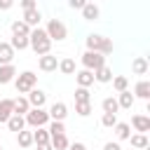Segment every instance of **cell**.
Segmentation results:
<instances>
[{"mask_svg": "<svg viewBox=\"0 0 150 150\" xmlns=\"http://www.w3.org/2000/svg\"><path fill=\"white\" fill-rule=\"evenodd\" d=\"M75 103H91V94H89V89L77 87V89H75Z\"/></svg>", "mask_w": 150, "mask_h": 150, "instance_id": "obj_33", "label": "cell"}, {"mask_svg": "<svg viewBox=\"0 0 150 150\" xmlns=\"http://www.w3.org/2000/svg\"><path fill=\"white\" fill-rule=\"evenodd\" d=\"M21 7H23V12L35 9V0H21Z\"/></svg>", "mask_w": 150, "mask_h": 150, "instance_id": "obj_37", "label": "cell"}, {"mask_svg": "<svg viewBox=\"0 0 150 150\" xmlns=\"http://www.w3.org/2000/svg\"><path fill=\"white\" fill-rule=\"evenodd\" d=\"M14 77H16V68L12 63L9 66H0V84H9Z\"/></svg>", "mask_w": 150, "mask_h": 150, "instance_id": "obj_19", "label": "cell"}, {"mask_svg": "<svg viewBox=\"0 0 150 150\" xmlns=\"http://www.w3.org/2000/svg\"><path fill=\"white\" fill-rule=\"evenodd\" d=\"M103 150H122V145H120V143H112V141H110V143H105V145H103Z\"/></svg>", "mask_w": 150, "mask_h": 150, "instance_id": "obj_39", "label": "cell"}, {"mask_svg": "<svg viewBox=\"0 0 150 150\" xmlns=\"http://www.w3.org/2000/svg\"><path fill=\"white\" fill-rule=\"evenodd\" d=\"M68 7H70V9H82V7H84V0H70Z\"/></svg>", "mask_w": 150, "mask_h": 150, "instance_id": "obj_38", "label": "cell"}, {"mask_svg": "<svg viewBox=\"0 0 150 150\" xmlns=\"http://www.w3.org/2000/svg\"><path fill=\"white\" fill-rule=\"evenodd\" d=\"M38 66H40V70H45V73H54V70L59 68V61H56L54 54H45V56L38 59Z\"/></svg>", "mask_w": 150, "mask_h": 150, "instance_id": "obj_9", "label": "cell"}, {"mask_svg": "<svg viewBox=\"0 0 150 150\" xmlns=\"http://www.w3.org/2000/svg\"><path fill=\"white\" fill-rule=\"evenodd\" d=\"M131 127L138 134H145V131H150V117L148 115H134L131 117Z\"/></svg>", "mask_w": 150, "mask_h": 150, "instance_id": "obj_12", "label": "cell"}, {"mask_svg": "<svg viewBox=\"0 0 150 150\" xmlns=\"http://www.w3.org/2000/svg\"><path fill=\"white\" fill-rule=\"evenodd\" d=\"M16 143H19V148H30L33 145V131H19L16 134Z\"/></svg>", "mask_w": 150, "mask_h": 150, "instance_id": "obj_30", "label": "cell"}, {"mask_svg": "<svg viewBox=\"0 0 150 150\" xmlns=\"http://www.w3.org/2000/svg\"><path fill=\"white\" fill-rule=\"evenodd\" d=\"M101 108H103V112H108V115H117V110H120V105H117V98H115V96H105V98H103V103H101Z\"/></svg>", "mask_w": 150, "mask_h": 150, "instance_id": "obj_25", "label": "cell"}, {"mask_svg": "<svg viewBox=\"0 0 150 150\" xmlns=\"http://www.w3.org/2000/svg\"><path fill=\"white\" fill-rule=\"evenodd\" d=\"M12 0H0V9H12Z\"/></svg>", "mask_w": 150, "mask_h": 150, "instance_id": "obj_41", "label": "cell"}, {"mask_svg": "<svg viewBox=\"0 0 150 150\" xmlns=\"http://www.w3.org/2000/svg\"><path fill=\"white\" fill-rule=\"evenodd\" d=\"M49 145H52V150H68V138H66V134H59V136H49Z\"/></svg>", "mask_w": 150, "mask_h": 150, "instance_id": "obj_23", "label": "cell"}, {"mask_svg": "<svg viewBox=\"0 0 150 150\" xmlns=\"http://www.w3.org/2000/svg\"><path fill=\"white\" fill-rule=\"evenodd\" d=\"M14 115V101L12 98H0V122H7Z\"/></svg>", "mask_w": 150, "mask_h": 150, "instance_id": "obj_13", "label": "cell"}, {"mask_svg": "<svg viewBox=\"0 0 150 150\" xmlns=\"http://www.w3.org/2000/svg\"><path fill=\"white\" fill-rule=\"evenodd\" d=\"M101 124H103V127H108V129H112V127L117 124V115H108V112H103Z\"/></svg>", "mask_w": 150, "mask_h": 150, "instance_id": "obj_36", "label": "cell"}, {"mask_svg": "<svg viewBox=\"0 0 150 150\" xmlns=\"http://www.w3.org/2000/svg\"><path fill=\"white\" fill-rule=\"evenodd\" d=\"M26 101H28L30 108H45V103H47V94H45L42 89H30V91L26 94Z\"/></svg>", "mask_w": 150, "mask_h": 150, "instance_id": "obj_8", "label": "cell"}, {"mask_svg": "<svg viewBox=\"0 0 150 150\" xmlns=\"http://www.w3.org/2000/svg\"><path fill=\"white\" fill-rule=\"evenodd\" d=\"M87 52H96V54H101V56H108V54H112V40L110 38H105V35H98V33H89L87 35Z\"/></svg>", "mask_w": 150, "mask_h": 150, "instance_id": "obj_2", "label": "cell"}, {"mask_svg": "<svg viewBox=\"0 0 150 150\" xmlns=\"http://www.w3.org/2000/svg\"><path fill=\"white\" fill-rule=\"evenodd\" d=\"M35 84H38V75L33 73V70H23V73H19L16 77H14V87H16V91L23 96V94H28L30 89H35Z\"/></svg>", "mask_w": 150, "mask_h": 150, "instance_id": "obj_3", "label": "cell"}, {"mask_svg": "<svg viewBox=\"0 0 150 150\" xmlns=\"http://www.w3.org/2000/svg\"><path fill=\"white\" fill-rule=\"evenodd\" d=\"M14 61V49L9 47V42H0V66H9Z\"/></svg>", "mask_w": 150, "mask_h": 150, "instance_id": "obj_15", "label": "cell"}, {"mask_svg": "<svg viewBox=\"0 0 150 150\" xmlns=\"http://www.w3.org/2000/svg\"><path fill=\"white\" fill-rule=\"evenodd\" d=\"M75 80H77V87H82V89H89L91 84H94V73L91 70H77L75 73Z\"/></svg>", "mask_w": 150, "mask_h": 150, "instance_id": "obj_11", "label": "cell"}, {"mask_svg": "<svg viewBox=\"0 0 150 150\" xmlns=\"http://www.w3.org/2000/svg\"><path fill=\"white\" fill-rule=\"evenodd\" d=\"M38 150H52V145L47 143V145H38Z\"/></svg>", "mask_w": 150, "mask_h": 150, "instance_id": "obj_42", "label": "cell"}, {"mask_svg": "<svg viewBox=\"0 0 150 150\" xmlns=\"http://www.w3.org/2000/svg\"><path fill=\"white\" fill-rule=\"evenodd\" d=\"M28 42H30V49H33L38 56H45V54H49V49H52V40L47 38L45 28H40V26L30 30V35H28Z\"/></svg>", "mask_w": 150, "mask_h": 150, "instance_id": "obj_1", "label": "cell"}, {"mask_svg": "<svg viewBox=\"0 0 150 150\" xmlns=\"http://www.w3.org/2000/svg\"><path fill=\"white\" fill-rule=\"evenodd\" d=\"M59 70H61L63 75H73V73H75V61H73V59H61V61H59Z\"/></svg>", "mask_w": 150, "mask_h": 150, "instance_id": "obj_32", "label": "cell"}, {"mask_svg": "<svg viewBox=\"0 0 150 150\" xmlns=\"http://www.w3.org/2000/svg\"><path fill=\"white\" fill-rule=\"evenodd\" d=\"M112 129H115V136H117V141H129V136H131V127H129L127 122H117Z\"/></svg>", "mask_w": 150, "mask_h": 150, "instance_id": "obj_22", "label": "cell"}, {"mask_svg": "<svg viewBox=\"0 0 150 150\" xmlns=\"http://www.w3.org/2000/svg\"><path fill=\"white\" fill-rule=\"evenodd\" d=\"M40 19H42V14H40V9L35 7V9H28V12H23V23L28 26V28H38L40 26Z\"/></svg>", "mask_w": 150, "mask_h": 150, "instance_id": "obj_10", "label": "cell"}, {"mask_svg": "<svg viewBox=\"0 0 150 150\" xmlns=\"http://www.w3.org/2000/svg\"><path fill=\"white\" fill-rule=\"evenodd\" d=\"M101 16V9L94 5V2H84V7H82V19L84 21H96Z\"/></svg>", "mask_w": 150, "mask_h": 150, "instance_id": "obj_14", "label": "cell"}, {"mask_svg": "<svg viewBox=\"0 0 150 150\" xmlns=\"http://www.w3.org/2000/svg\"><path fill=\"white\" fill-rule=\"evenodd\" d=\"M9 47L16 52H23V49H28L30 47V42H28V38H21V35H12V40H9Z\"/></svg>", "mask_w": 150, "mask_h": 150, "instance_id": "obj_27", "label": "cell"}, {"mask_svg": "<svg viewBox=\"0 0 150 150\" xmlns=\"http://www.w3.org/2000/svg\"><path fill=\"white\" fill-rule=\"evenodd\" d=\"M5 124H7V129H9V131H16V134L26 129V120H23L21 115H12V117H9Z\"/></svg>", "mask_w": 150, "mask_h": 150, "instance_id": "obj_18", "label": "cell"}, {"mask_svg": "<svg viewBox=\"0 0 150 150\" xmlns=\"http://www.w3.org/2000/svg\"><path fill=\"white\" fill-rule=\"evenodd\" d=\"M82 66H84V70H98V68H103L105 66V56H101V54H96V52H84L82 54Z\"/></svg>", "mask_w": 150, "mask_h": 150, "instance_id": "obj_6", "label": "cell"}, {"mask_svg": "<svg viewBox=\"0 0 150 150\" xmlns=\"http://www.w3.org/2000/svg\"><path fill=\"white\" fill-rule=\"evenodd\" d=\"M30 30L33 28H28L21 19H16V21H12V35H21V38H28L30 35Z\"/></svg>", "mask_w": 150, "mask_h": 150, "instance_id": "obj_24", "label": "cell"}, {"mask_svg": "<svg viewBox=\"0 0 150 150\" xmlns=\"http://www.w3.org/2000/svg\"><path fill=\"white\" fill-rule=\"evenodd\" d=\"M112 87H115L117 94H122V91L129 89V80H127L124 75H115V77H112Z\"/></svg>", "mask_w": 150, "mask_h": 150, "instance_id": "obj_31", "label": "cell"}, {"mask_svg": "<svg viewBox=\"0 0 150 150\" xmlns=\"http://www.w3.org/2000/svg\"><path fill=\"white\" fill-rule=\"evenodd\" d=\"M47 115H49V122H63L66 115H68V105H66L63 101H54V103L49 105Z\"/></svg>", "mask_w": 150, "mask_h": 150, "instance_id": "obj_7", "label": "cell"}, {"mask_svg": "<svg viewBox=\"0 0 150 150\" xmlns=\"http://www.w3.org/2000/svg\"><path fill=\"white\" fill-rule=\"evenodd\" d=\"M134 98H143V101L150 98V82H148V80H141V82L134 87Z\"/></svg>", "mask_w": 150, "mask_h": 150, "instance_id": "obj_17", "label": "cell"}, {"mask_svg": "<svg viewBox=\"0 0 150 150\" xmlns=\"http://www.w3.org/2000/svg\"><path fill=\"white\" fill-rule=\"evenodd\" d=\"M131 70H134V75H145L148 73V59L145 56H136L131 61Z\"/></svg>", "mask_w": 150, "mask_h": 150, "instance_id": "obj_20", "label": "cell"}, {"mask_svg": "<svg viewBox=\"0 0 150 150\" xmlns=\"http://www.w3.org/2000/svg\"><path fill=\"white\" fill-rule=\"evenodd\" d=\"M45 33H47V38L54 42H63L66 38H68V28H66V23L61 21V19H49L47 21V28H45Z\"/></svg>", "mask_w": 150, "mask_h": 150, "instance_id": "obj_4", "label": "cell"}, {"mask_svg": "<svg viewBox=\"0 0 150 150\" xmlns=\"http://www.w3.org/2000/svg\"><path fill=\"white\" fill-rule=\"evenodd\" d=\"M23 120H26V124L33 127V129H40V127H47V124H49V115H47L45 108H30V110L23 115Z\"/></svg>", "mask_w": 150, "mask_h": 150, "instance_id": "obj_5", "label": "cell"}, {"mask_svg": "<svg viewBox=\"0 0 150 150\" xmlns=\"http://www.w3.org/2000/svg\"><path fill=\"white\" fill-rule=\"evenodd\" d=\"M68 150H87V145H84V143H70Z\"/></svg>", "mask_w": 150, "mask_h": 150, "instance_id": "obj_40", "label": "cell"}, {"mask_svg": "<svg viewBox=\"0 0 150 150\" xmlns=\"http://www.w3.org/2000/svg\"><path fill=\"white\" fill-rule=\"evenodd\" d=\"M30 110V105H28V101H26V96H19V98H14V115H26Z\"/></svg>", "mask_w": 150, "mask_h": 150, "instance_id": "obj_29", "label": "cell"}, {"mask_svg": "<svg viewBox=\"0 0 150 150\" xmlns=\"http://www.w3.org/2000/svg\"><path fill=\"white\" fill-rule=\"evenodd\" d=\"M75 112H77L80 117H87V115L91 112V103H75Z\"/></svg>", "mask_w": 150, "mask_h": 150, "instance_id": "obj_35", "label": "cell"}, {"mask_svg": "<svg viewBox=\"0 0 150 150\" xmlns=\"http://www.w3.org/2000/svg\"><path fill=\"white\" fill-rule=\"evenodd\" d=\"M0 150H2V145H0Z\"/></svg>", "mask_w": 150, "mask_h": 150, "instance_id": "obj_43", "label": "cell"}, {"mask_svg": "<svg viewBox=\"0 0 150 150\" xmlns=\"http://www.w3.org/2000/svg\"><path fill=\"white\" fill-rule=\"evenodd\" d=\"M47 131H49V136L66 134V124H63V122H49V124H47Z\"/></svg>", "mask_w": 150, "mask_h": 150, "instance_id": "obj_34", "label": "cell"}, {"mask_svg": "<svg viewBox=\"0 0 150 150\" xmlns=\"http://www.w3.org/2000/svg\"><path fill=\"white\" fill-rule=\"evenodd\" d=\"M112 68H108V66H103V68H98V70H94V80L96 82H101V84H108V82H112Z\"/></svg>", "mask_w": 150, "mask_h": 150, "instance_id": "obj_16", "label": "cell"}, {"mask_svg": "<svg viewBox=\"0 0 150 150\" xmlns=\"http://www.w3.org/2000/svg\"><path fill=\"white\" fill-rule=\"evenodd\" d=\"M129 141H131V145H134L136 150H145V148L150 145V141H148L145 134H134V136H129Z\"/></svg>", "mask_w": 150, "mask_h": 150, "instance_id": "obj_28", "label": "cell"}, {"mask_svg": "<svg viewBox=\"0 0 150 150\" xmlns=\"http://www.w3.org/2000/svg\"><path fill=\"white\" fill-rule=\"evenodd\" d=\"M33 143H35V145H47V143H49V131H47V127H40V129L33 131Z\"/></svg>", "mask_w": 150, "mask_h": 150, "instance_id": "obj_26", "label": "cell"}, {"mask_svg": "<svg viewBox=\"0 0 150 150\" xmlns=\"http://www.w3.org/2000/svg\"><path fill=\"white\" fill-rule=\"evenodd\" d=\"M134 94L127 89V91H122V94H117V105L120 108H124V110H131V105H134Z\"/></svg>", "mask_w": 150, "mask_h": 150, "instance_id": "obj_21", "label": "cell"}]
</instances>
